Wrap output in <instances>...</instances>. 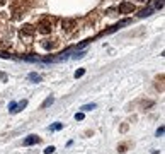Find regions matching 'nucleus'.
<instances>
[{
	"label": "nucleus",
	"mask_w": 165,
	"mask_h": 154,
	"mask_svg": "<svg viewBox=\"0 0 165 154\" xmlns=\"http://www.w3.org/2000/svg\"><path fill=\"white\" fill-rule=\"evenodd\" d=\"M36 33V28L34 26H31V24H24L21 29V36H22V40H31L33 36H34Z\"/></svg>",
	"instance_id": "3"
},
{
	"label": "nucleus",
	"mask_w": 165,
	"mask_h": 154,
	"mask_svg": "<svg viewBox=\"0 0 165 154\" xmlns=\"http://www.w3.org/2000/svg\"><path fill=\"white\" fill-rule=\"evenodd\" d=\"M38 142H39V137H38V135H29V137L24 139V146H34Z\"/></svg>",
	"instance_id": "6"
},
{
	"label": "nucleus",
	"mask_w": 165,
	"mask_h": 154,
	"mask_svg": "<svg viewBox=\"0 0 165 154\" xmlns=\"http://www.w3.org/2000/svg\"><path fill=\"white\" fill-rule=\"evenodd\" d=\"M41 46H43L44 50H48V51H49V50L55 46V43H53V41H49V40H44V41H41Z\"/></svg>",
	"instance_id": "11"
},
{
	"label": "nucleus",
	"mask_w": 165,
	"mask_h": 154,
	"mask_svg": "<svg viewBox=\"0 0 165 154\" xmlns=\"http://www.w3.org/2000/svg\"><path fill=\"white\" fill-rule=\"evenodd\" d=\"M141 106H143V108H150V106H153V101H143Z\"/></svg>",
	"instance_id": "22"
},
{
	"label": "nucleus",
	"mask_w": 165,
	"mask_h": 154,
	"mask_svg": "<svg viewBox=\"0 0 165 154\" xmlns=\"http://www.w3.org/2000/svg\"><path fill=\"white\" fill-rule=\"evenodd\" d=\"M138 2H141V4H148L150 0H138Z\"/></svg>",
	"instance_id": "26"
},
{
	"label": "nucleus",
	"mask_w": 165,
	"mask_h": 154,
	"mask_svg": "<svg viewBox=\"0 0 165 154\" xmlns=\"http://www.w3.org/2000/svg\"><path fill=\"white\" fill-rule=\"evenodd\" d=\"M0 58H15V56L10 53H5V51H0Z\"/></svg>",
	"instance_id": "19"
},
{
	"label": "nucleus",
	"mask_w": 165,
	"mask_h": 154,
	"mask_svg": "<svg viewBox=\"0 0 165 154\" xmlns=\"http://www.w3.org/2000/svg\"><path fill=\"white\" fill-rule=\"evenodd\" d=\"M128 24H131V19H123V21H119L117 24H114L112 28H109V29H106V31H102L99 36H104V34H111V33H114V31H117V29H121V28H124V26H128Z\"/></svg>",
	"instance_id": "2"
},
{
	"label": "nucleus",
	"mask_w": 165,
	"mask_h": 154,
	"mask_svg": "<svg viewBox=\"0 0 165 154\" xmlns=\"http://www.w3.org/2000/svg\"><path fill=\"white\" fill-rule=\"evenodd\" d=\"M83 56H85V50H77L75 55L72 56V58H75V60H77V58H83Z\"/></svg>",
	"instance_id": "12"
},
{
	"label": "nucleus",
	"mask_w": 165,
	"mask_h": 154,
	"mask_svg": "<svg viewBox=\"0 0 165 154\" xmlns=\"http://www.w3.org/2000/svg\"><path fill=\"white\" fill-rule=\"evenodd\" d=\"M9 110H10V113H17V103L12 101V103L9 105Z\"/></svg>",
	"instance_id": "14"
},
{
	"label": "nucleus",
	"mask_w": 165,
	"mask_h": 154,
	"mask_svg": "<svg viewBox=\"0 0 165 154\" xmlns=\"http://www.w3.org/2000/svg\"><path fill=\"white\" fill-rule=\"evenodd\" d=\"M96 108H97L96 103H89V105H83L82 108H80V110H82V111L85 113V111H92V110H96Z\"/></svg>",
	"instance_id": "10"
},
{
	"label": "nucleus",
	"mask_w": 165,
	"mask_h": 154,
	"mask_svg": "<svg viewBox=\"0 0 165 154\" xmlns=\"http://www.w3.org/2000/svg\"><path fill=\"white\" fill-rule=\"evenodd\" d=\"M51 31H53V22H51V19H44V21H41L38 24V33H39V34H49Z\"/></svg>",
	"instance_id": "1"
},
{
	"label": "nucleus",
	"mask_w": 165,
	"mask_h": 154,
	"mask_svg": "<svg viewBox=\"0 0 165 154\" xmlns=\"http://www.w3.org/2000/svg\"><path fill=\"white\" fill-rule=\"evenodd\" d=\"M128 128H130V125H128V123H123V125H121V132H128Z\"/></svg>",
	"instance_id": "24"
},
{
	"label": "nucleus",
	"mask_w": 165,
	"mask_h": 154,
	"mask_svg": "<svg viewBox=\"0 0 165 154\" xmlns=\"http://www.w3.org/2000/svg\"><path fill=\"white\" fill-rule=\"evenodd\" d=\"M126 149H128V144H119V146H117V151H119V153H126Z\"/></svg>",
	"instance_id": "18"
},
{
	"label": "nucleus",
	"mask_w": 165,
	"mask_h": 154,
	"mask_svg": "<svg viewBox=\"0 0 165 154\" xmlns=\"http://www.w3.org/2000/svg\"><path fill=\"white\" fill-rule=\"evenodd\" d=\"M63 128V123H55V125L49 127V130H62Z\"/></svg>",
	"instance_id": "16"
},
{
	"label": "nucleus",
	"mask_w": 165,
	"mask_h": 154,
	"mask_svg": "<svg viewBox=\"0 0 165 154\" xmlns=\"http://www.w3.org/2000/svg\"><path fill=\"white\" fill-rule=\"evenodd\" d=\"M117 10H119L121 14H131V12H135V5L130 4V2H123V4H119Z\"/></svg>",
	"instance_id": "5"
},
{
	"label": "nucleus",
	"mask_w": 165,
	"mask_h": 154,
	"mask_svg": "<svg viewBox=\"0 0 165 154\" xmlns=\"http://www.w3.org/2000/svg\"><path fill=\"white\" fill-rule=\"evenodd\" d=\"M28 106V101L24 99V101H21V103H17V111H21V110H24Z\"/></svg>",
	"instance_id": "15"
},
{
	"label": "nucleus",
	"mask_w": 165,
	"mask_h": 154,
	"mask_svg": "<svg viewBox=\"0 0 165 154\" xmlns=\"http://www.w3.org/2000/svg\"><path fill=\"white\" fill-rule=\"evenodd\" d=\"M83 76H85V69H78V70H75V74H73L75 79H80V77H83Z\"/></svg>",
	"instance_id": "13"
},
{
	"label": "nucleus",
	"mask_w": 165,
	"mask_h": 154,
	"mask_svg": "<svg viewBox=\"0 0 165 154\" xmlns=\"http://www.w3.org/2000/svg\"><path fill=\"white\" fill-rule=\"evenodd\" d=\"M53 153H55V147L53 146H48L46 149H44V154H53Z\"/></svg>",
	"instance_id": "20"
},
{
	"label": "nucleus",
	"mask_w": 165,
	"mask_h": 154,
	"mask_svg": "<svg viewBox=\"0 0 165 154\" xmlns=\"http://www.w3.org/2000/svg\"><path fill=\"white\" fill-rule=\"evenodd\" d=\"M53 103H55V98H53V96H48V98H46L44 101H43L41 108H43V110H44V108H49V106L53 105Z\"/></svg>",
	"instance_id": "9"
},
{
	"label": "nucleus",
	"mask_w": 165,
	"mask_h": 154,
	"mask_svg": "<svg viewBox=\"0 0 165 154\" xmlns=\"http://www.w3.org/2000/svg\"><path fill=\"white\" fill-rule=\"evenodd\" d=\"M77 28V21L75 19H63L62 21V29L65 33H72Z\"/></svg>",
	"instance_id": "4"
},
{
	"label": "nucleus",
	"mask_w": 165,
	"mask_h": 154,
	"mask_svg": "<svg viewBox=\"0 0 165 154\" xmlns=\"http://www.w3.org/2000/svg\"><path fill=\"white\" fill-rule=\"evenodd\" d=\"M28 79L31 81V82H36V84H39V82H41V76H39V74H36V72H31V74L28 76Z\"/></svg>",
	"instance_id": "8"
},
{
	"label": "nucleus",
	"mask_w": 165,
	"mask_h": 154,
	"mask_svg": "<svg viewBox=\"0 0 165 154\" xmlns=\"http://www.w3.org/2000/svg\"><path fill=\"white\" fill-rule=\"evenodd\" d=\"M83 118H85V115H83V111H80V113H75V120H77V122H82Z\"/></svg>",
	"instance_id": "17"
},
{
	"label": "nucleus",
	"mask_w": 165,
	"mask_h": 154,
	"mask_svg": "<svg viewBox=\"0 0 165 154\" xmlns=\"http://www.w3.org/2000/svg\"><path fill=\"white\" fill-rule=\"evenodd\" d=\"M155 9H164V0H157V4H155Z\"/></svg>",
	"instance_id": "21"
},
{
	"label": "nucleus",
	"mask_w": 165,
	"mask_h": 154,
	"mask_svg": "<svg viewBox=\"0 0 165 154\" xmlns=\"http://www.w3.org/2000/svg\"><path fill=\"white\" fill-rule=\"evenodd\" d=\"M5 2H7V0H0V7H2V5H5Z\"/></svg>",
	"instance_id": "25"
},
{
	"label": "nucleus",
	"mask_w": 165,
	"mask_h": 154,
	"mask_svg": "<svg viewBox=\"0 0 165 154\" xmlns=\"http://www.w3.org/2000/svg\"><path fill=\"white\" fill-rule=\"evenodd\" d=\"M164 130H165L164 127H158L157 128V137H162V135H164Z\"/></svg>",
	"instance_id": "23"
},
{
	"label": "nucleus",
	"mask_w": 165,
	"mask_h": 154,
	"mask_svg": "<svg viewBox=\"0 0 165 154\" xmlns=\"http://www.w3.org/2000/svg\"><path fill=\"white\" fill-rule=\"evenodd\" d=\"M151 14H153V7H146V9L138 12V17H148V15H151Z\"/></svg>",
	"instance_id": "7"
}]
</instances>
